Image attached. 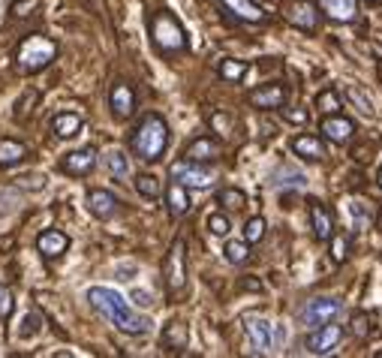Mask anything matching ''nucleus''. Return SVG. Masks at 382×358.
Wrapping results in <instances>:
<instances>
[{"mask_svg":"<svg viewBox=\"0 0 382 358\" xmlns=\"http://www.w3.org/2000/svg\"><path fill=\"white\" fill-rule=\"evenodd\" d=\"M36 250L45 256V259H57V256H64L69 250V238L60 232V229H48L36 238Z\"/></svg>","mask_w":382,"mask_h":358,"instance_id":"obj_16","label":"nucleus"},{"mask_svg":"<svg viewBox=\"0 0 382 358\" xmlns=\"http://www.w3.org/2000/svg\"><path fill=\"white\" fill-rule=\"evenodd\" d=\"M55 57H57V43H52V39L43 36V34H30L15 48V69L30 76V73L45 69Z\"/></svg>","mask_w":382,"mask_h":358,"instance_id":"obj_3","label":"nucleus"},{"mask_svg":"<svg viewBox=\"0 0 382 358\" xmlns=\"http://www.w3.org/2000/svg\"><path fill=\"white\" fill-rule=\"evenodd\" d=\"M169 175H172V181L184 184L187 190H205V187H211V184L217 181V172H214V169H208V166H202V163H193V160H178V163H172Z\"/></svg>","mask_w":382,"mask_h":358,"instance_id":"obj_6","label":"nucleus"},{"mask_svg":"<svg viewBox=\"0 0 382 358\" xmlns=\"http://www.w3.org/2000/svg\"><path fill=\"white\" fill-rule=\"evenodd\" d=\"M340 337H344V328L325 322V325H319L316 331L307 337V343H304V346H307V352H310V355H328V352L340 343Z\"/></svg>","mask_w":382,"mask_h":358,"instance_id":"obj_9","label":"nucleus"},{"mask_svg":"<svg viewBox=\"0 0 382 358\" xmlns=\"http://www.w3.org/2000/svg\"><path fill=\"white\" fill-rule=\"evenodd\" d=\"M169 148V124L160 115H145L142 124L129 136V151H133L139 160L154 163L166 154Z\"/></svg>","mask_w":382,"mask_h":358,"instance_id":"obj_2","label":"nucleus"},{"mask_svg":"<svg viewBox=\"0 0 382 358\" xmlns=\"http://www.w3.org/2000/svg\"><path fill=\"white\" fill-rule=\"evenodd\" d=\"M87 211L97 217V220H108V217L118 214V199L108 190H90L87 193Z\"/></svg>","mask_w":382,"mask_h":358,"instance_id":"obj_18","label":"nucleus"},{"mask_svg":"<svg viewBox=\"0 0 382 358\" xmlns=\"http://www.w3.org/2000/svg\"><path fill=\"white\" fill-rule=\"evenodd\" d=\"M370 316L367 313H353V320H349V334L358 337V341H365V337L370 334Z\"/></svg>","mask_w":382,"mask_h":358,"instance_id":"obj_34","label":"nucleus"},{"mask_svg":"<svg viewBox=\"0 0 382 358\" xmlns=\"http://www.w3.org/2000/svg\"><path fill=\"white\" fill-rule=\"evenodd\" d=\"M310 223H313V232L319 241H328V238L334 235V220H331V211L323 202L310 205Z\"/></svg>","mask_w":382,"mask_h":358,"instance_id":"obj_19","label":"nucleus"},{"mask_svg":"<svg viewBox=\"0 0 382 358\" xmlns=\"http://www.w3.org/2000/svg\"><path fill=\"white\" fill-rule=\"evenodd\" d=\"M27 157V148L15 138H0V169H13Z\"/></svg>","mask_w":382,"mask_h":358,"instance_id":"obj_23","label":"nucleus"},{"mask_svg":"<svg viewBox=\"0 0 382 358\" xmlns=\"http://www.w3.org/2000/svg\"><path fill=\"white\" fill-rule=\"evenodd\" d=\"M133 301H136V304H142V307H148L150 301H154V298H150L148 292H142V289H136V292H133Z\"/></svg>","mask_w":382,"mask_h":358,"instance_id":"obj_43","label":"nucleus"},{"mask_svg":"<svg viewBox=\"0 0 382 358\" xmlns=\"http://www.w3.org/2000/svg\"><path fill=\"white\" fill-rule=\"evenodd\" d=\"M136 190L145 199H157L160 193H163V184H160V178H154V175H139L136 178Z\"/></svg>","mask_w":382,"mask_h":358,"instance_id":"obj_30","label":"nucleus"},{"mask_svg":"<svg viewBox=\"0 0 382 358\" xmlns=\"http://www.w3.org/2000/svg\"><path fill=\"white\" fill-rule=\"evenodd\" d=\"M217 202L226 208V211H241V208L247 205V196L244 190H235V187H226V190L217 193Z\"/></svg>","mask_w":382,"mask_h":358,"instance_id":"obj_27","label":"nucleus"},{"mask_svg":"<svg viewBox=\"0 0 382 358\" xmlns=\"http://www.w3.org/2000/svg\"><path fill=\"white\" fill-rule=\"evenodd\" d=\"M94 166H97V151H94V148H78V151L66 154L64 163H60V169H64L66 175H76V178L90 175V172H94Z\"/></svg>","mask_w":382,"mask_h":358,"instance_id":"obj_12","label":"nucleus"},{"mask_svg":"<svg viewBox=\"0 0 382 358\" xmlns=\"http://www.w3.org/2000/svg\"><path fill=\"white\" fill-rule=\"evenodd\" d=\"M292 151L301 157V160H323L325 157V145H323V138H316V136H298L295 142H292Z\"/></svg>","mask_w":382,"mask_h":358,"instance_id":"obj_21","label":"nucleus"},{"mask_svg":"<svg viewBox=\"0 0 382 358\" xmlns=\"http://www.w3.org/2000/svg\"><path fill=\"white\" fill-rule=\"evenodd\" d=\"M265 238V220L262 217H250L244 223V241L247 244H259Z\"/></svg>","mask_w":382,"mask_h":358,"instance_id":"obj_32","label":"nucleus"},{"mask_svg":"<svg viewBox=\"0 0 382 358\" xmlns=\"http://www.w3.org/2000/svg\"><path fill=\"white\" fill-rule=\"evenodd\" d=\"M208 229H211L214 235L223 238V235H229V229H232V226H229V217H226V214H211V217H208Z\"/></svg>","mask_w":382,"mask_h":358,"instance_id":"obj_39","label":"nucleus"},{"mask_svg":"<svg viewBox=\"0 0 382 358\" xmlns=\"http://www.w3.org/2000/svg\"><path fill=\"white\" fill-rule=\"evenodd\" d=\"M247 64L244 61H235V57H226V61H220V76L226 78V82H241V78L247 76Z\"/></svg>","mask_w":382,"mask_h":358,"instance_id":"obj_28","label":"nucleus"},{"mask_svg":"<svg viewBox=\"0 0 382 358\" xmlns=\"http://www.w3.org/2000/svg\"><path fill=\"white\" fill-rule=\"evenodd\" d=\"M229 13H232L235 18H241V22H247V24H262L268 13L259 3H253V0H220Z\"/></svg>","mask_w":382,"mask_h":358,"instance_id":"obj_17","label":"nucleus"},{"mask_svg":"<svg viewBox=\"0 0 382 358\" xmlns=\"http://www.w3.org/2000/svg\"><path fill=\"white\" fill-rule=\"evenodd\" d=\"M349 214H353V220H355V229H367L370 226V211L365 208V202H353V205H349Z\"/></svg>","mask_w":382,"mask_h":358,"instance_id":"obj_38","label":"nucleus"},{"mask_svg":"<svg viewBox=\"0 0 382 358\" xmlns=\"http://www.w3.org/2000/svg\"><path fill=\"white\" fill-rule=\"evenodd\" d=\"M367 3H376V0H367Z\"/></svg>","mask_w":382,"mask_h":358,"instance_id":"obj_45","label":"nucleus"},{"mask_svg":"<svg viewBox=\"0 0 382 358\" xmlns=\"http://www.w3.org/2000/svg\"><path fill=\"white\" fill-rule=\"evenodd\" d=\"M244 328H247V337L256 346V352H268V350H274V346H277L274 325H268L265 320H247Z\"/></svg>","mask_w":382,"mask_h":358,"instance_id":"obj_14","label":"nucleus"},{"mask_svg":"<svg viewBox=\"0 0 382 358\" xmlns=\"http://www.w3.org/2000/svg\"><path fill=\"white\" fill-rule=\"evenodd\" d=\"M250 106L256 108H283L286 106V87L280 82H268V85H259L250 91Z\"/></svg>","mask_w":382,"mask_h":358,"instance_id":"obj_10","label":"nucleus"},{"mask_svg":"<svg viewBox=\"0 0 382 358\" xmlns=\"http://www.w3.org/2000/svg\"><path fill=\"white\" fill-rule=\"evenodd\" d=\"M337 313H340V301H337V298H313V301L304 304L301 320H304V325H310V328H319V325H325V322H334Z\"/></svg>","mask_w":382,"mask_h":358,"instance_id":"obj_8","label":"nucleus"},{"mask_svg":"<svg viewBox=\"0 0 382 358\" xmlns=\"http://www.w3.org/2000/svg\"><path fill=\"white\" fill-rule=\"evenodd\" d=\"M150 39H154V45L163 55H178L187 48L184 27H181L178 18L172 13H166V9H160V13L150 18Z\"/></svg>","mask_w":382,"mask_h":358,"instance_id":"obj_4","label":"nucleus"},{"mask_svg":"<svg viewBox=\"0 0 382 358\" xmlns=\"http://www.w3.org/2000/svg\"><path fill=\"white\" fill-rule=\"evenodd\" d=\"M78 130H82V115H76V112H60L52 121V133L57 138H73Z\"/></svg>","mask_w":382,"mask_h":358,"instance_id":"obj_24","label":"nucleus"},{"mask_svg":"<svg viewBox=\"0 0 382 358\" xmlns=\"http://www.w3.org/2000/svg\"><path fill=\"white\" fill-rule=\"evenodd\" d=\"M346 99H349V103H353V106H355V108H358V112L365 115V117H374V115H376L374 99L367 96V91H365V87H361V85H346Z\"/></svg>","mask_w":382,"mask_h":358,"instance_id":"obj_25","label":"nucleus"},{"mask_svg":"<svg viewBox=\"0 0 382 358\" xmlns=\"http://www.w3.org/2000/svg\"><path fill=\"white\" fill-rule=\"evenodd\" d=\"M36 99H39L36 91H27L22 103H15V121H27L30 112H34V106H36Z\"/></svg>","mask_w":382,"mask_h":358,"instance_id":"obj_36","label":"nucleus"},{"mask_svg":"<svg viewBox=\"0 0 382 358\" xmlns=\"http://www.w3.org/2000/svg\"><path fill=\"white\" fill-rule=\"evenodd\" d=\"M316 106L323 108L325 115H337L340 108H344V103H340V96H337V91H334V87H328V91H323V94H319V96H316Z\"/></svg>","mask_w":382,"mask_h":358,"instance_id":"obj_31","label":"nucleus"},{"mask_svg":"<svg viewBox=\"0 0 382 358\" xmlns=\"http://www.w3.org/2000/svg\"><path fill=\"white\" fill-rule=\"evenodd\" d=\"M39 3H43V0H15V3L9 6V15H13V18H27V15L36 13Z\"/></svg>","mask_w":382,"mask_h":358,"instance_id":"obj_35","label":"nucleus"},{"mask_svg":"<svg viewBox=\"0 0 382 358\" xmlns=\"http://www.w3.org/2000/svg\"><path fill=\"white\" fill-rule=\"evenodd\" d=\"M163 277H166V289L169 295H181L187 286V244L184 238H175L172 247L166 253V262H163Z\"/></svg>","mask_w":382,"mask_h":358,"instance_id":"obj_5","label":"nucleus"},{"mask_svg":"<svg viewBox=\"0 0 382 358\" xmlns=\"http://www.w3.org/2000/svg\"><path fill=\"white\" fill-rule=\"evenodd\" d=\"M163 343L169 350H184L187 346V325L184 322H169L163 331Z\"/></svg>","mask_w":382,"mask_h":358,"instance_id":"obj_26","label":"nucleus"},{"mask_svg":"<svg viewBox=\"0 0 382 358\" xmlns=\"http://www.w3.org/2000/svg\"><path fill=\"white\" fill-rule=\"evenodd\" d=\"M87 301L94 304V310L103 313L112 325H118L120 331H127V334H148L150 331V320H148V316H139V313L129 310V304L115 289L94 286V289H87Z\"/></svg>","mask_w":382,"mask_h":358,"instance_id":"obj_1","label":"nucleus"},{"mask_svg":"<svg viewBox=\"0 0 382 358\" xmlns=\"http://www.w3.org/2000/svg\"><path fill=\"white\" fill-rule=\"evenodd\" d=\"M319 130H323V136L328 138V142H334V145H346V142H353V136H355V124L349 121V117L328 115L325 121L319 124Z\"/></svg>","mask_w":382,"mask_h":358,"instance_id":"obj_11","label":"nucleus"},{"mask_svg":"<svg viewBox=\"0 0 382 358\" xmlns=\"http://www.w3.org/2000/svg\"><path fill=\"white\" fill-rule=\"evenodd\" d=\"M166 202H169V214L172 217H184L190 208H193V202H190V193H187V187L184 184H172L169 187V193H166Z\"/></svg>","mask_w":382,"mask_h":358,"instance_id":"obj_22","label":"nucleus"},{"mask_svg":"<svg viewBox=\"0 0 382 358\" xmlns=\"http://www.w3.org/2000/svg\"><path fill=\"white\" fill-rule=\"evenodd\" d=\"M39 328H43V320H39L36 313H30L27 320H24V328H22V331H18V337H34V334L39 331Z\"/></svg>","mask_w":382,"mask_h":358,"instance_id":"obj_41","label":"nucleus"},{"mask_svg":"<svg viewBox=\"0 0 382 358\" xmlns=\"http://www.w3.org/2000/svg\"><path fill=\"white\" fill-rule=\"evenodd\" d=\"M223 253H226V259L232 265H244L250 259V244L247 241H229L223 247Z\"/></svg>","mask_w":382,"mask_h":358,"instance_id":"obj_29","label":"nucleus"},{"mask_svg":"<svg viewBox=\"0 0 382 358\" xmlns=\"http://www.w3.org/2000/svg\"><path fill=\"white\" fill-rule=\"evenodd\" d=\"M379 187H382V169H379Z\"/></svg>","mask_w":382,"mask_h":358,"instance_id":"obj_44","label":"nucleus"},{"mask_svg":"<svg viewBox=\"0 0 382 358\" xmlns=\"http://www.w3.org/2000/svg\"><path fill=\"white\" fill-rule=\"evenodd\" d=\"M220 142L217 138H211V136H199L196 142H190L187 145V151H184V160H193V163H211V160H217L220 157Z\"/></svg>","mask_w":382,"mask_h":358,"instance_id":"obj_15","label":"nucleus"},{"mask_svg":"<svg viewBox=\"0 0 382 358\" xmlns=\"http://www.w3.org/2000/svg\"><path fill=\"white\" fill-rule=\"evenodd\" d=\"M319 9L334 22H355V0H319Z\"/></svg>","mask_w":382,"mask_h":358,"instance_id":"obj_20","label":"nucleus"},{"mask_svg":"<svg viewBox=\"0 0 382 358\" xmlns=\"http://www.w3.org/2000/svg\"><path fill=\"white\" fill-rule=\"evenodd\" d=\"M108 106H112V115L115 117H129L136 112V94H133V87H129L127 82H118L112 87V94H108Z\"/></svg>","mask_w":382,"mask_h":358,"instance_id":"obj_13","label":"nucleus"},{"mask_svg":"<svg viewBox=\"0 0 382 358\" xmlns=\"http://www.w3.org/2000/svg\"><path fill=\"white\" fill-rule=\"evenodd\" d=\"M13 307H15L13 289H6V286H0V320H9V316H13Z\"/></svg>","mask_w":382,"mask_h":358,"instance_id":"obj_40","label":"nucleus"},{"mask_svg":"<svg viewBox=\"0 0 382 358\" xmlns=\"http://www.w3.org/2000/svg\"><path fill=\"white\" fill-rule=\"evenodd\" d=\"M283 117H286L289 124H298V127L307 124V112H304V108H283Z\"/></svg>","mask_w":382,"mask_h":358,"instance_id":"obj_42","label":"nucleus"},{"mask_svg":"<svg viewBox=\"0 0 382 358\" xmlns=\"http://www.w3.org/2000/svg\"><path fill=\"white\" fill-rule=\"evenodd\" d=\"M349 256V238L346 235H331V259L344 262Z\"/></svg>","mask_w":382,"mask_h":358,"instance_id":"obj_37","label":"nucleus"},{"mask_svg":"<svg viewBox=\"0 0 382 358\" xmlns=\"http://www.w3.org/2000/svg\"><path fill=\"white\" fill-rule=\"evenodd\" d=\"M106 166H108V172H112L115 178H127V172H129V163H127V157L120 151H108L106 154Z\"/></svg>","mask_w":382,"mask_h":358,"instance_id":"obj_33","label":"nucleus"},{"mask_svg":"<svg viewBox=\"0 0 382 358\" xmlns=\"http://www.w3.org/2000/svg\"><path fill=\"white\" fill-rule=\"evenodd\" d=\"M283 15L289 24H295L298 31H304V34H313L319 27V6L313 0H286Z\"/></svg>","mask_w":382,"mask_h":358,"instance_id":"obj_7","label":"nucleus"}]
</instances>
